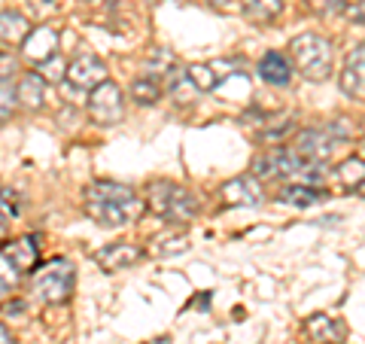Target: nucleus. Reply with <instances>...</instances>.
<instances>
[{
    "mask_svg": "<svg viewBox=\"0 0 365 344\" xmlns=\"http://www.w3.org/2000/svg\"><path fill=\"white\" fill-rule=\"evenodd\" d=\"M241 9L253 25H271L283 13V0H241Z\"/></svg>",
    "mask_w": 365,
    "mask_h": 344,
    "instance_id": "18",
    "label": "nucleus"
},
{
    "mask_svg": "<svg viewBox=\"0 0 365 344\" xmlns=\"http://www.w3.org/2000/svg\"><path fill=\"white\" fill-rule=\"evenodd\" d=\"M4 232H6V226H4V223H0V238H4Z\"/></svg>",
    "mask_w": 365,
    "mask_h": 344,
    "instance_id": "34",
    "label": "nucleus"
},
{
    "mask_svg": "<svg viewBox=\"0 0 365 344\" xmlns=\"http://www.w3.org/2000/svg\"><path fill=\"white\" fill-rule=\"evenodd\" d=\"M16 86H13V79H0V125L9 122V116H13V110H16Z\"/></svg>",
    "mask_w": 365,
    "mask_h": 344,
    "instance_id": "26",
    "label": "nucleus"
},
{
    "mask_svg": "<svg viewBox=\"0 0 365 344\" xmlns=\"http://www.w3.org/2000/svg\"><path fill=\"white\" fill-rule=\"evenodd\" d=\"M311 4L319 9V13H338V9L344 6L347 0H311Z\"/></svg>",
    "mask_w": 365,
    "mask_h": 344,
    "instance_id": "30",
    "label": "nucleus"
},
{
    "mask_svg": "<svg viewBox=\"0 0 365 344\" xmlns=\"http://www.w3.org/2000/svg\"><path fill=\"white\" fill-rule=\"evenodd\" d=\"M256 74H259L262 83H268V86H289L292 64H289V59L283 52H265L259 59Z\"/></svg>",
    "mask_w": 365,
    "mask_h": 344,
    "instance_id": "16",
    "label": "nucleus"
},
{
    "mask_svg": "<svg viewBox=\"0 0 365 344\" xmlns=\"http://www.w3.org/2000/svg\"><path fill=\"white\" fill-rule=\"evenodd\" d=\"M162 79H155L150 74H143V76H137L134 83H131V101L137 107H153L158 98H162Z\"/></svg>",
    "mask_w": 365,
    "mask_h": 344,
    "instance_id": "20",
    "label": "nucleus"
},
{
    "mask_svg": "<svg viewBox=\"0 0 365 344\" xmlns=\"http://www.w3.org/2000/svg\"><path fill=\"white\" fill-rule=\"evenodd\" d=\"M174 67H177V55L165 49V46H155V49H150V55H146V74L155 79H165Z\"/></svg>",
    "mask_w": 365,
    "mask_h": 344,
    "instance_id": "21",
    "label": "nucleus"
},
{
    "mask_svg": "<svg viewBox=\"0 0 365 344\" xmlns=\"http://www.w3.org/2000/svg\"><path fill=\"white\" fill-rule=\"evenodd\" d=\"M150 250H153V256H158V259L180 256V253H186V250H189V238L182 235V232H170V235L155 238Z\"/></svg>",
    "mask_w": 365,
    "mask_h": 344,
    "instance_id": "22",
    "label": "nucleus"
},
{
    "mask_svg": "<svg viewBox=\"0 0 365 344\" xmlns=\"http://www.w3.org/2000/svg\"><path fill=\"white\" fill-rule=\"evenodd\" d=\"M16 71H19V61L9 52H0V79H13Z\"/></svg>",
    "mask_w": 365,
    "mask_h": 344,
    "instance_id": "29",
    "label": "nucleus"
},
{
    "mask_svg": "<svg viewBox=\"0 0 365 344\" xmlns=\"http://www.w3.org/2000/svg\"><path fill=\"white\" fill-rule=\"evenodd\" d=\"M140 344H170V335H158V338H150V341H140Z\"/></svg>",
    "mask_w": 365,
    "mask_h": 344,
    "instance_id": "32",
    "label": "nucleus"
},
{
    "mask_svg": "<svg viewBox=\"0 0 365 344\" xmlns=\"http://www.w3.org/2000/svg\"><path fill=\"white\" fill-rule=\"evenodd\" d=\"M28 31H31V21L21 13H13V9L0 13V43H6V46L21 43L28 37Z\"/></svg>",
    "mask_w": 365,
    "mask_h": 344,
    "instance_id": "19",
    "label": "nucleus"
},
{
    "mask_svg": "<svg viewBox=\"0 0 365 344\" xmlns=\"http://www.w3.org/2000/svg\"><path fill=\"white\" fill-rule=\"evenodd\" d=\"M13 220H19V195L9 189H0V223L9 226Z\"/></svg>",
    "mask_w": 365,
    "mask_h": 344,
    "instance_id": "27",
    "label": "nucleus"
},
{
    "mask_svg": "<svg viewBox=\"0 0 365 344\" xmlns=\"http://www.w3.org/2000/svg\"><path fill=\"white\" fill-rule=\"evenodd\" d=\"M162 88H168L170 98L180 101V104H186V101H192V95H195V86L189 83L186 71H180V67H174V71L162 79Z\"/></svg>",
    "mask_w": 365,
    "mask_h": 344,
    "instance_id": "23",
    "label": "nucleus"
},
{
    "mask_svg": "<svg viewBox=\"0 0 365 344\" xmlns=\"http://www.w3.org/2000/svg\"><path fill=\"white\" fill-rule=\"evenodd\" d=\"M46 98V83L40 79V74H25L16 86V104H21L25 110H40Z\"/></svg>",
    "mask_w": 365,
    "mask_h": 344,
    "instance_id": "17",
    "label": "nucleus"
},
{
    "mask_svg": "<svg viewBox=\"0 0 365 344\" xmlns=\"http://www.w3.org/2000/svg\"><path fill=\"white\" fill-rule=\"evenodd\" d=\"M222 201L232 204V208H256L262 201V183L253 174L228 180L222 186Z\"/></svg>",
    "mask_w": 365,
    "mask_h": 344,
    "instance_id": "14",
    "label": "nucleus"
},
{
    "mask_svg": "<svg viewBox=\"0 0 365 344\" xmlns=\"http://www.w3.org/2000/svg\"><path fill=\"white\" fill-rule=\"evenodd\" d=\"M83 204L88 220H95L104 228H122L131 226L143 216L146 204L131 186L125 183H110V180H95L88 183L83 192Z\"/></svg>",
    "mask_w": 365,
    "mask_h": 344,
    "instance_id": "1",
    "label": "nucleus"
},
{
    "mask_svg": "<svg viewBox=\"0 0 365 344\" xmlns=\"http://www.w3.org/2000/svg\"><path fill=\"white\" fill-rule=\"evenodd\" d=\"M0 344H16V338H13V332H9L4 323H0Z\"/></svg>",
    "mask_w": 365,
    "mask_h": 344,
    "instance_id": "31",
    "label": "nucleus"
},
{
    "mask_svg": "<svg viewBox=\"0 0 365 344\" xmlns=\"http://www.w3.org/2000/svg\"><path fill=\"white\" fill-rule=\"evenodd\" d=\"M58 43H61V34L49 28V25H37V31H28V37L21 40V52H25V59L43 64L46 59H52L55 52H58Z\"/></svg>",
    "mask_w": 365,
    "mask_h": 344,
    "instance_id": "10",
    "label": "nucleus"
},
{
    "mask_svg": "<svg viewBox=\"0 0 365 344\" xmlns=\"http://www.w3.org/2000/svg\"><path fill=\"white\" fill-rule=\"evenodd\" d=\"M64 79L71 83L73 88H95V86H101L107 79V64L98 59V55H91V52H86V55H76V59L67 64V71H64Z\"/></svg>",
    "mask_w": 365,
    "mask_h": 344,
    "instance_id": "8",
    "label": "nucleus"
},
{
    "mask_svg": "<svg viewBox=\"0 0 365 344\" xmlns=\"http://www.w3.org/2000/svg\"><path fill=\"white\" fill-rule=\"evenodd\" d=\"M344 344H347V341H344Z\"/></svg>",
    "mask_w": 365,
    "mask_h": 344,
    "instance_id": "35",
    "label": "nucleus"
},
{
    "mask_svg": "<svg viewBox=\"0 0 365 344\" xmlns=\"http://www.w3.org/2000/svg\"><path fill=\"white\" fill-rule=\"evenodd\" d=\"M76 268L67 259H49L43 268H34V295L43 305H64L73 295Z\"/></svg>",
    "mask_w": 365,
    "mask_h": 344,
    "instance_id": "4",
    "label": "nucleus"
},
{
    "mask_svg": "<svg viewBox=\"0 0 365 344\" xmlns=\"http://www.w3.org/2000/svg\"><path fill=\"white\" fill-rule=\"evenodd\" d=\"M304 332L314 344H344L347 341V323L338 317H329V314L307 317Z\"/></svg>",
    "mask_w": 365,
    "mask_h": 344,
    "instance_id": "13",
    "label": "nucleus"
},
{
    "mask_svg": "<svg viewBox=\"0 0 365 344\" xmlns=\"http://www.w3.org/2000/svg\"><path fill=\"white\" fill-rule=\"evenodd\" d=\"M329 198V192L323 186H311V183H292V186H283L274 201L277 204H289V208H314V204H323Z\"/></svg>",
    "mask_w": 365,
    "mask_h": 344,
    "instance_id": "15",
    "label": "nucleus"
},
{
    "mask_svg": "<svg viewBox=\"0 0 365 344\" xmlns=\"http://www.w3.org/2000/svg\"><path fill=\"white\" fill-rule=\"evenodd\" d=\"M88 116L95 125H119L125 119V98L116 83L104 79L88 95Z\"/></svg>",
    "mask_w": 365,
    "mask_h": 344,
    "instance_id": "6",
    "label": "nucleus"
},
{
    "mask_svg": "<svg viewBox=\"0 0 365 344\" xmlns=\"http://www.w3.org/2000/svg\"><path fill=\"white\" fill-rule=\"evenodd\" d=\"M0 259L9 265V271H16L19 278L37 268V259H40V241L37 235H21L13 238L6 244H0Z\"/></svg>",
    "mask_w": 365,
    "mask_h": 344,
    "instance_id": "7",
    "label": "nucleus"
},
{
    "mask_svg": "<svg viewBox=\"0 0 365 344\" xmlns=\"http://www.w3.org/2000/svg\"><path fill=\"white\" fill-rule=\"evenodd\" d=\"M289 64H295V71H299L304 79H311V83H323L332 74V43L326 37H319V34H299L292 43H289Z\"/></svg>",
    "mask_w": 365,
    "mask_h": 344,
    "instance_id": "3",
    "label": "nucleus"
},
{
    "mask_svg": "<svg viewBox=\"0 0 365 344\" xmlns=\"http://www.w3.org/2000/svg\"><path fill=\"white\" fill-rule=\"evenodd\" d=\"M235 61H228V59H216V61H198V64H192L186 76H189V83L195 86V91H216L228 76H232L235 71Z\"/></svg>",
    "mask_w": 365,
    "mask_h": 344,
    "instance_id": "9",
    "label": "nucleus"
},
{
    "mask_svg": "<svg viewBox=\"0 0 365 344\" xmlns=\"http://www.w3.org/2000/svg\"><path fill=\"white\" fill-rule=\"evenodd\" d=\"M19 280V274L16 271H9V265L4 259H0V299H4V295L9 293V286H13Z\"/></svg>",
    "mask_w": 365,
    "mask_h": 344,
    "instance_id": "28",
    "label": "nucleus"
},
{
    "mask_svg": "<svg viewBox=\"0 0 365 344\" xmlns=\"http://www.w3.org/2000/svg\"><path fill=\"white\" fill-rule=\"evenodd\" d=\"M362 171H365V165H362V158L356 156V158H347L344 165L338 168V180L344 183L347 189H356V192H362Z\"/></svg>",
    "mask_w": 365,
    "mask_h": 344,
    "instance_id": "24",
    "label": "nucleus"
},
{
    "mask_svg": "<svg viewBox=\"0 0 365 344\" xmlns=\"http://www.w3.org/2000/svg\"><path fill=\"white\" fill-rule=\"evenodd\" d=\"M338 83H341V91H344L347 98L362 101V95H365V46L362 43L347 55L344 71H341Z\"/></svg>",
    "mask_w": 365,
    "mask_h": 344,
    "instance_id": "12",
    "label": "nucleus"
},
{
    "mask_svg": "<svg viewBox=\"0 0 365 344\" xmlns=\"http://www.w3.org/2000/svg\"><path fill=\"white\" fill-rule=\"evenodd\" d=\"M347 141H350V128L344 125V119H338L335 125H329V128H307V131H302L292 150L299 156H304L307 162L323 165L338 153V146L347 143Z\"/></svg>",
    "mask_w": 365,
    "mask_h": 344,
    "instance_id": "5",
    "label": "nucleus"
},
{
    "mask_svg": "<svg viewBox=\"0 0 365 344\" xmlns=\"http://www.w3.org/2000/svg\"><path fill=\"white\" fill-rule=\"evenodd\" d=\"M64 71H67V64H64V59H61L58 52H55L52 59H46L43 64H37V74H40L43 83H61Z\"/></svg>",
    "mask_w": 365,
    "mask_h": 344,
    "instance_id": "25",
    "label": "nucleus"
},
{
    "mask_svg": "<svg viewBox=\"0 0 365 344\" xmlns=\"http://www.w3.org/2000/svg\"><path fill=\"white\" fill-rule=\"evenodd\" d=\"M143 204L158 216V220H165L170 226L192 223L198 216V198L186 186H180V183H170V180L153 183L150 192H146V201Z\"/></svg>",
    "mask_w": 365,
    "mask_h": 344,
    "instance_id": "2",
    "label": "nucleus"
},
{
    "mask_svg": "<svg viewBox=\"0 0 365 344\" xmlns=\"http://www.w3.org/2000/svg\"><path fill=\"white\" fill-rule=\"evenodd\" d=\"M95 259L104 271H125V268H131L134 262L143 259V250L131 244V241H113V244L98 250Z\"/></svg>",
    "mask_w": 365,
    "mask_h": 344,
    "instance_id": "11",
    "label": "nucleus"
},
{
    "mask_svg": "<svg viewBox=\"0 0 365 344\" xmlns=\"http://www.w3.org/2000/svg\"><path fill=\"white\" fill-rule=\"evenodd\" d=\"M207 4H213V6H225L228 0H207Z\"/></svg>",
    "mask_w": 365,
    "mask_h": 344,
    "instance_id": "33",
    "label": "nucleus"
}]
</instances>
